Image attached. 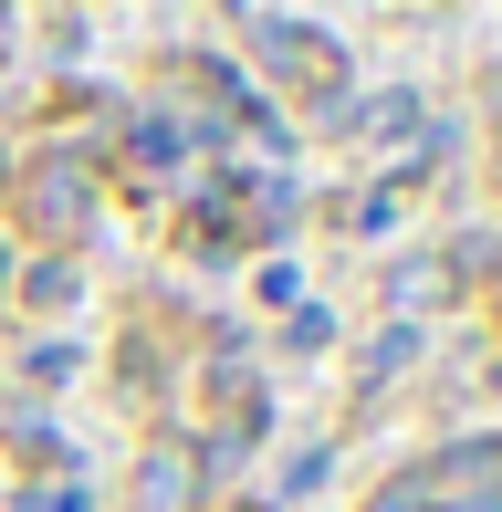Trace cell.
<instances>
[{
  "label": "cell",
  "instance_id": "4",
  "mask_svg": "<svg viewBox=\"0 0 502 512\" xmlns=\"http://www.w3.org/2000/svg\"><path fill=\"white\" fill-rule=\"evenodd\" d=\"M346 136H367L377 157L419 168V157H429V105H419V95H367V105L346 115Z\"/></svg>",
  "mask_w": 502,
  "mask_h": 512
},
{
  "label": "cell",
  "instance_id": "1",
  "mask_svg": "<svg viewBox=\"0 0 502 512\" xmlns=\"http://www.w3.org/2000/svg\"><path fill=\"white\" fill-rule=\"evenodd\" d=\"M251 63H262V84L314 95V105H335V95H346V74H356V53H346L335 32H314V21H262V32H251Z\"/></svg>",
  "mask_w": 502,
  "mask_h": 512
},
{
  "label": "cell",
  "instance_id": "7",
  "mask_svg": "<svg viewBox=\"0 0 502 512\" xmlns=\"http://www.w3.org/2000/svg\"><path fill=\"white\" fill-rule=\"evenodd\" d=\"M367 512H440V492H429V460H408V471H387L377 492H367Z\"/></svg>",
  "mask_w": 502,
  "mask_h": 512
},
{
  "label": "cell",
  "instance_id": "11",
  "mask_svg": "<svg viewBox=\"0 0 502 512\" xmlns=\"http://www.w3.org/2000/svg\"><path fill=\"white\" fill-rule=\"evenodd\" d=\"M231 512H272V502H231Z\"/></svg>",
  "mask_w": 502,
  "mask_h": 512
},
{
  "label": "cell",
  "instance_id": "2",
  "mask_svg": "<svg viewBox=\"0 0 502 512\" xmlns=\"http://www.w3.org/2000/svg\"><path fill=\"white\" fill-rule=\"evenodd\" d=\"M105 209V178L84 168V157H32L21 168V220L42 230V241H84Z\"/></svg>",
  "mask_w": 502,
  "mask_h": 512
},
{
  "label": "cell",
  "instance_id": "6",
  "mask_svg": "<svg viewBox=\"0 0 502 512\" xmlns=\"http://www.w3.org/2000/svg\"><path fill=\"white\" fill-rule=\"evenodd\" d=\"M450 283H461V262H429V251H419V262L387 272V304H398V314H429V304H450Z\"/></svg>",
  "mask_w": 502,
  "mask_h": 512
},
{
  "label": "cell",
  "instance_id": "8",
  "mask_svg": "<svg viewBox=\"0 0 502 512\" xmlns=\"http://www.w3.org/2000/svg\"><path fill=\"white\" fill-rule=\"evenodd\" d=\"M408 356H419V335H408V324H387V335L367 345V387H387V377H398Z\"/></svg>",
  "mask_w": 502,
  "mask_h": 512
},
{
  "label": "cell",
  "instance_id": "5",
  "mask_svg": "<svg viewBox=\"0 0 502 512\" xmlns=\"http://www.w3.org/2000/svg\"><path fill=\"white\" fill-rule=\"evenodd\" d=\"M189 502H199V450L168 439V450L136 460V512H189Z\"/></svg>",
  "mask_w": 502,
  "mask_h": 512
},
{
  "label": "cell",
  "instance_id": "9",
  "mask_svg": "<svg viewBox=\"0 0 502 512\" xmlns=\"http://www.w3.org/2000/svg\"><path fill=\"white\" fill-rule=\"evenodd\" d=\"M21 304H74V272H63V262H42L32 283H21Z\"/></svg>",
  "mask_w": 502,
  "mask_h": 512
},
{
  "label": "cell",
  "instance_id": "3",
  "mask_svg": "<svg viewBox=\"0 0 502 512\" xmlns=\"http://www.w3.org/2000/svg\"><path fill=\"white\" fill-rule=\"evenodd\" d=\"M429 492H440V512H502V439L440 450V460H429Z\"/></svg>",
  "mask_w": 502,
  "mask_h": 512
},
{
  "label": "cell",
  "instance_id": "10",
  "mask_svg": "<svg viewBox=\"0 0 502 512\" xmlns=\"http://www.w3.org/2000/svg\"><path fill=\"white\" fill-rule=\"evenodd\" d=\"M0 189H11V147H0Z\"/></svg>",
  "mask_w": 502,
  "mask_h": 512
}]
</instances>
